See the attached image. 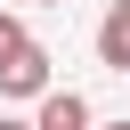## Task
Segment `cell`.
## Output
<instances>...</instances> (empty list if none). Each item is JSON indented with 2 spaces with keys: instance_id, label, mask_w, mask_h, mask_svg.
I'll list each match as a JSON object with an SVG mask.
<instances>
[{
  "instance_id": "8992f818",
  "label": "cell",
  "mask_w": 130,
  "mask_h": 130,
  "mask_svg": "<svg viewBox=\"0 0 130 130\" xmlns=\"http://www.w3.org/2000/svg\"><path fill=\"white\" fill-rule=\"evenodd\" d=\"M106 130H130V122H106Z\"/></svg>"
},
{
  "instance_id": "5b68a950",
  "label": "cell",
  "mask_w": 130,
  "mask_h": 130,
  "mask_svg": "<svg viewBox=\"0 0 130 130\" xmlns=\"http://www.w3.org/2000/svg\"><path fill=\"white\" fill-rule=\"evenodd\" d=\"M0 130H32V122H16V114H0Z\"/></svg>"
},
{
  "instance_id": "3957f363",
  "label": "cell",
  "mask_w": 130,
  "mask_h": 130,
  "mask_svg": "<svg viewBox=\"0 0 130 130\" xmlns=\"http://www.w3.org/2000/svg\"><path fill=\"white\" fill-rule=\"evenodd\" d=\"M98 57H106L114 73H130V0L106 8V24H98Z\"/></svg>"
},
{
  "instance_id": "52a82bcc",
  "label": "cell",
  "mask_w": 130,
  "mask_h": 130,
  "mask_svg": "<svg viewBox=\"0 0 130 130\" xmlns=\"http://www.w3.org/2000/svg\"><path fill=\"white\" fill-rule=\"evenodd\" d=\"M41 8H57V0H41Z\"/></svg>"
},
{
  "instance_id": "277c9868",
  "label": "cell",
  "mask_w": 130,
  "mask_h": 130,
  "mask_svg": "<svg viewBox=\"0 0 130 130\" xmlns=\"http://www.w3.org/2000/svg\"><path fill=\"white\" fill-rule=\"evenodd\" d=\"M24 41H32V32H24V24H16V16H8V8H0V57H16V49H24Z\"/></svg>"
},
{
  "instance_id": "7a4b0ae2",
  "label": "cell",
  "mask_w": 130,
  "mask_h": 130,
  "mask_svg": "<svg viewBox=\"0 0 130 130\" xmlns=\"http://www.w3.org/2000/svg\"><path fill=\"white\" fill-rule=\"evenodd\" d=\"M32 130H89V98L81 89H41V122Z\"/></svg>"
},
{
  "instance_id": "6da1fadb",
  "label": "cell",
  "mask_w": 130,
  "mask_h": 130,
  "mask_svg": "<svg viewBox=\"0 0 130 130\" xmlns=\"http://www.w3.org/2000/svg\"><path fill=\"white\" fill-rule=\"evenodd\" d=\"M49 89V49L41 41H24L16 57H0V98H41Z\"/></svg>"
}]
</instances>
